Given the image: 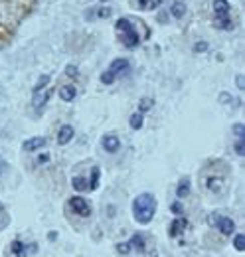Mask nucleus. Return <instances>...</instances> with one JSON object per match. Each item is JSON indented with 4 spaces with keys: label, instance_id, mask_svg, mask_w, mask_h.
<instances>
[{
    "label": "nucleus",
    "instance_id": "nucleus-7",
    "mask_svg": "<svg viewBox=\"0 0 245 257\" xmlns=\"http://www.w3.org/2000/svg\"><path fill=\"white\" fill-rule=\"evenodd\" d=\"M42 147H46V139H44V137H32L28 141H24V145H22V149H24L26 153L38 151V149H42Z\"/></svg>",
    "mask_w": 245,
    "mask_h": 257
},
{
    "label": "nucleus",
    "instance_id": "nucleus-14",
    "mask_svg": "<svg viewBox=\"0 0 245 257\" xmlns=\"http://www.w3.org/2000/svg\"><path fill=\"white\" fill-rule=\"evenodd\" d=\"M75 95H77V89L73 87V85H63L60 89V99L61 101H73L75 99Z\"/></svg>",
    "mask_w": 245,
    "mask_h": 257
},
{
    "label": "nucleus",
    "instance_id": "nucleus-10",
    "mask_svg": "<svg viewBox=\"0 0 245 257\" xmlns=\"http://www.w3.org/2000/svg\"><path fill=\"white\" fill-rule=\"evenodd\" d=\"M10 249H12V253L16 257H28V251H30V249H36V245H26V243H22V241H14Z\"/></svg>",
    "mask_w": 245,
    "mask_h": 257
},
{
    "label": "nucleus",
    "instance_id": "nucleus-23",
    "mask_svg": "<svg viewBox=\"0 0 245 257\" xmlns=\"http://www.w3.org/2000/svg\"><path fill=\"white\" fill-rule=\"evenodd\" d=\"M151 107H153V99H143V101H141V105H139L141 113H147V111H151Z\"/></svg>",
    "mask_w": 245,
    "mask_h": 257
},
{
    "label": "nucleus",
    "instance_id": "nucleus-2",
    "mask_svg": "<svg viewBox=\"0 0 245 257\" xmlns=\"http://www.w3.org/2000/svg\"><path fill=\"white\" fill-rule=\"evenodd\" d=\"M115 30H117V36H119V40H121V44L125 48L133 50V48H137L141 44V38H139V34H137L133 22L129 18H119L117 24H115Z\"/></svg>",
    "mask_w": 245,
    "mask_h": 257
},
{
    "label": "nucleus",
    "instance_id": "nucleus-4",
    "mask_svg": "<svg viewBox=\"0 0 245 257\" xmlns=\"http://www.w3.org/2000/svg\"><path fill=\"white\" fill-rule=\"evenodd\" d=\"M69 208H71L77 216H83V218L91 216V206H89V202H87L85 198H81V196L69 198Z\"/></svg>",
    "mask_w": 245,
    "mask_h": 257
},
{
    "label": "nucleus",
    "instance_id": "nucleus-29",
    "mask_svg": "<svg viewBox=\"0 0 245 257\" xmlns=\"http://www.w3.org/2000/svg\"><path fill=\"white\" fill-rule=\"evenodd\" d=\"M172 212L174 214H182V206L180 204H172Z\"/></svg>",
    "mask_w": 245,
    "mask_h": 257
},
{
    "label": "nucleus",
    "instance_id": "nucleus-5",
    "mask_svg": "<svg viewBox=\"0 0 245 257\" xmlns=\"http://www.w3.org/2000/svg\"><path fill=\"white\" fill-rule=\"evenodd\" d=\"M210 222H214L217 225V229L223 233V235H231L233 231H235V222L231 220V218H227V216H217L214 214L212 218H210Z\"/></svg>",
    "mask_w": 245,
    "mask_h": 257
},
{
    "label": "nucleus",
    "instance_id": "nucleus-9",
    "mask_svg": "<svg viewBox=\"0 0 245 257\" xmlns=\"http://www.w3.org/2000/svg\"><path fill=\"white\" fill-rule=\"evenodd\" d=\"M113 77H117L119 73H125V71H129V62L125 60V58H119V60H115L113 64H111V67L107 69Z\"/></svg>",
    "mask_w": 245,
    "mask_h": 257
},
{
    "label": "nucleus",
    "instance_id": "nucleus-3",
    "mask_svg": "<svg viewBox=\"0 0 245 257\" xmlns=\"http://www.w3.org/2000/svg\"><path fill=\"white\" fill-rule=\"evenodd\" d=\"M212 8H214V18H215V26L219 30H231V20H229V2L227 0H214L212 2Z\"/></svg>",
    "mask_w": 245,
    "mask_h": 257
},
{
    "label": "nucleus",
    "instance_id": "nucleus-15",
    "mask_svg": "<svg viewBox=\"0 0 245 257\" xmlns=\"http://www.w3.org/2000/svg\"><path fill=\"white\" fill-rule=\"evenodd\" d=\"M170 12H172V16L174 18H184V14H186V2L184 0H174L172 2V8H170Z\"/></svg>",
    "mask_w": 245,
    "mask_h": 257
},
{
    "label": "nucleus",
    "instance_id": "nucleus-17",
    "mask_svg": "<svg viewBox=\"0 0 245 257\" xmlns=\"http://www.w3.org/2000/svg\"><path fill=\"white\" fill-rule=\"evenodd\" d=\"M176 194H178V198H186L190 194V180L188 178H182V182L176 188Z\"/></svg>",
    "mask_w": 245,
    "mask_h": 257
},
{
    "label": "nucleus",
    "instance_id": "nucleus-13",
    "mask_svg": "<svg viewBox=\"0 0 245 257\" xmlns=\"http://www.w3.org/2000/svg\"><path fill=\"white\" fill-rule=\"evenodd\" d=\"M186 225H188V222H186L184 218H176V220L172 222V225H170V235H172V237H178L184 229H186Z\"/></svg>",
    "mask_w": 245,
    "mask_h": 257
},
{
    "label": "nucleus",
    "instance_id": "nucleus-22",
    "mask_svg": "<svg viewBox=\"0 0 245 257\" xmlns=\"http://www.w3.org/2000/svg\"><path fill=\"white\" fill-rule=\"evenodd\" d=\"M8 222H10V220H8V214H6V210H4L2 204H0V229H4V227L8 225Z\"/></svg>",
    "mask_w": 245,
    "mask_h": 257
},
{
    "label": "nucleus",
    "instance_id": "nucleus-12",
    "mask_svg": "<svg viewBox=\"0 0 245 257\" xmlns=\"http://www.w3.org/2000/svg\"><path fill=\"white\" fill-rule=\"evenodd\" d=\"M48 99H50V93H48V91H44V89L34 91V107H36V109H42V107L48 103Z\"/></svg>",
    "mask_w": 245,
    "mask_h": 257
},
{
    "label": "nucleus",
    "instance_id": "nucleus-30",
    "mask_svg": "<svg viewBox=\"0 0 245 257\" xmlns=\"http://www.w3.org/2000/svg\"><path fill=\"white\" fill-rule=\"evenodd\" d=\"M243 77H241V75H237V89H243Z\"/></svg>",
    "mask_w": 245,
    "mask_h": 257
},
{
    "label": "nucleus",
    "instance_id": "nucleus-18",
    "mask_svg": "<svg viewBox=\"0 0 245 257\" xmlns=\"http://www.w3.org/2000/svg\"><path fill=\"white\" fill-rule=\"evenodd\" d=\"M71 184H73V188H75V190H85V188H89L87 180H85V178H81V176H75V178L71 180Z\"/></svg>",
    "mask_w": 245,
    "mask_h": 257
},
{
    "label": "nucleus",
    "instance_id": "nucleus-8",
    "mask_svg": "<svg viewBox=\"0 0 245 257\" xmlns=\"http://www.w3.org/2000/svg\"><path fill=\"white\" fill-rule=\"evenodd\" d=\"M137 10H154L162 4V0H129Z\"/></svg>",
    "mask_w": 245,
    "mask_h": 257
},
{
    "label": "nucleus",
    "instance_id": "nucleus-20",
    "mask_svg": "<svg viewBox=\"0 0 245 257\" xmlns=\"http://www.w3.org/2000/svg\"><path fill=\"white\" fill-rule=\"evenodd\" d=\"M129 123H131V127L133 128H141L143 127V113H135V115L131 117Z\"/></svg>",
    "mask_w": 245,
    "mask_h": 257
},
{
    "label": "nucleus",
    "instance_id": "nucleus-19",
    "mask_svg": "<svg viewBox=\"0 0 245 257\" xmlns=\"http://www.w3.org/2000/svg\"><path fill=\"white\" fill-rule=\"evenodd\" d=\"M99 174H101L99 166H93V170H91V184H89V190H95V188H97V184H99Z\"/></svg>",
    "mask_w": 245,
    "mask_h": 257
},
{
    "label": "nucleus",
    "instance_id": "nucleus-27",
    "mask_svg": "<svg viewBox=\"0 0 245 257\" xmlns=\"http://www.w3.org/2000/svg\"><path fill=\"white\" fill-rule=\"evenodd\" d=\"M194 50H196V52H206V50H208V44H206V42H200V44H196Z\"/></svg>",
    "mask_w": 245,
    "mask_h": 257
},
{
    "label": "nucleus",
    "instance_id": "nucleus-28",
    "mask_svg": "<svg viewBox=\"0 0 245 257\" xmlns=\"http://www.w3.org/2000/svg\"><path fill=\"white\" fill-rule=\"evenodd\" d=\"M6 166H8V164H6V161H4L2 157H0V176L4 174V170H6Z\"/></svg>",
    "mask_w": 245,
    "mask_h": 257
},
{
    "label": "nucleus",
    "instance_id": "nucleus-6",
    "mask_svg": "<svg viewBox=\"0 0 245 257\" xmlns=\"http://www.w3.org/2000/svg\"><path fill=\"white\" fill-rule=\"evenodd\" d=\"M101 145H103V149L107 151V153H117L119 149H121V141H119V137L117 135H105L103 139H101Z\"/></svg>",
    "mask_w": 245,
    "mask_h": 257
},
{
    "label": "nucleus",
    "instance_id": "nucleus-16",
    "mask_svg": "<svg viewBox=\"0 0 245 257\" xmlns=\"http://www.w3.org/2000/svg\"><path fill=\"white\" fill-rule=\"evenodd\" d=\"M131 249H137V251H145V235L143 233H135L133 239L129 241Z\"/></svg>",
    "mask_w": 245,
    "mask_h": 257
},
{
    "label": "nucleus",
    "instance_id": "nucleus-11",
    "mask_svg": "<svg viewBox=\"0 0 245 257\" xmlns=\"http://www.w3.org/2000/svg\"><path fill=\"white\" fill-rule=\"evenodd\" d=\"M71 139H73V127L71 125H63L60 128V133H58V143L60 145H67Z\"/></svg>",
    "mask_w": 245,
    "mask_h": 257
},
{
    "label": "nucleus",
    "instance_id": "nucleus-21",
    "mask_svg": "<svg viewBox=\"0 0 245 257\" xmlns=\"http://www.w3.org/2000/svg\"><path fill=\"white\" fill-rule=\"evenodd\" d=\"M233 245H235V249H237V251H243L245 249V235L243 233H237V235H235Z\"/></svg>",
    "mask_w": 245,
    "mask_h": 257
},
{
    "label": "nucleus",
    "instance_id": "nucleus-24",
    "mask_svg": "<svg viewBox=\"0 0 245 257\" xmlns=\"http://www.w3.org/2000/svg\"><path fill=\"white\" fill-rule=\"evenodd\" d=\"M235 153L239 155V157H243L245 149H243V139H237V143H235Z\"/></svg>",
    "mask_w": 245,
    "mask_h": 257
},
{
    "label": "nucleus",
    "instance_id": "nucleus-25",
    "mask_svg": "<svg viewBox=\"0 0 245 257\" xmlns=\"http://www.w3.org/2000/svg\"><path fill=\"white\" fill-rule=\"evenodd\" d=\"M97 16H101V18H109V16H111V8H103V10L99 8V10H97Z\"/></svg>",
    "mask_w": 245,
    "mask_h": 257
},
{
    "label": "nucleus",
    "instance_id": "nucleus-1",
    "mask_svg": "<svg viewBox=\"0 0 245 257\" xmlns=\"http://www.w3.org/2000/svg\"><path fill=\"white\" fill-rule=\"evenodd\" d=\"M133 218L139 222V224H151L156 214V198L151 192H143L139 194L135 200H133Z\"/></svg>",
    "mask_w": 245,
    "mask_h": 257
},
{
    "label": "nucleus",
    "instance_id": "nucleus-26",
    "mask_svg": "<svg viewBox=\"0 0 245 257\" xmlns=\"http://www.w3.org/2000/svg\"><path fill=\"white\" fill-rule=\"evenodd\" d=\"M233 133H235L237 139H243V125H235V127H233Z\"/></svg>",
    "mask_w": 245,
    "mask_h": 257
},
{
    "label": "nucleus",
    "instance_id": "nucleus-31",
    "mask_svg": "<svg viewBox=\"0 0 245 257\" xmlns=\"http://www.w3.org/2000/svg\"><path fill=\"white\" fill-rule=\"evenodd\" d=\"M69 73H71V75H75V73H77V69H75L73 65H67V75H69Z\"/></svg>",
    "mask_w": 245,
    "mask_h": 257
}]
</instances>
